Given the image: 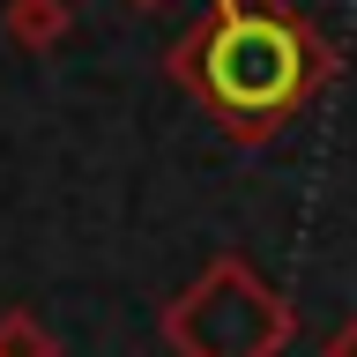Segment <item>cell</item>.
Returning a JSON list of instances; mask_svg holds the SVG:
<instances>
[{
  "instance_id": "1",
  "label": "cell",
  "mask_w": 357,
  "mask_h": 357,
  "mask_svg": "<svg viewBox=\"0 0 357 357\" xmlns=\"http://www.w3.org/2000/svg\"><path fill=\"white\" fill-rule=\"evenodd\" d=\"M164 75L238 149H261L328 89L335 45L290 0H208V15L164 52Z\"/></svg>"
},
{
  "instance_id": "2",
  "label": "cell",
  "mask_w": 357,
  "mask_h": 357,
  "mask_svg": "<svg viewBox=\"0 0 357 357\" xmlns=\"http://www.w3.org/2000/svg\"><path fill=\"white\" fill-rule=\"evenodd\" d=\"M156 328H164L172 357H283L290 335H298V305H290L253 261L216 253V261L164 305Z\"/></svg>"
},
{
  "instance_id": "3",
  "label": "cell",
  "mask_w": 357,
  "mask_h": 357,
  "mask_svg": "<svg viewBox=\"0 0 357 357\" xmlns=\"http://www.w3.org/2000/svg\"><path fill=\"white\" fill-rule=\"evenodd\" d=\"M0 30H8L15 52H52L75 30V0H8L0 8Z\"/></svg>"
},
{
  "instance_id": "4",
  "label": "cell",
  "mask_w": 357,
  "mask_h": 357,
  "mask_svg": "<svg viewBox=\"0 0 357 357\" xmlns=\"http://www.w3.org/2000/svg\"><path fill=\"white\" fill-rule=\"evenodd\" d=\"M0 357H60V335L45 328L38 312H0Z\"/></svg>"
},
{
  "instance_id": "5",
  "label": "cell",
  "mask_w": 357,
  "mask_h": 357,
  "mask_svg": "<svg viewBox=\"0 0 357 357\" xmlns=\"http://www.w3.org/2000/svg\"><path fill=\"white\" fill-rule=\"evenodd\" d=\"M320 357H357V312L342 320V328H328V342H320Z\"/></svg>"
},
{
  "instance_id": "6",
  "label": "cell",
  "mask_w": 357,
  "mask_h": 357,
  "mask_svg": "<svg viewBox=\"0 0 357 357\" xmlns=\"http://www.w3.org/2000/svg\"><path fill=\"white\" fill-rule=\"evenodd\" d=\"M127 8H134V15H149V8H164V0H127Z\"/></svg>"
}]
</instances>
